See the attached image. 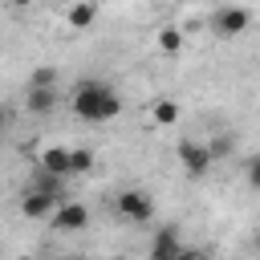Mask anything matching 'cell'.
<instances>
[{"instance_id": "11", "label": "cell", "mask_w": 260, "mask_h": 260, "mask_svg": "<svg viewBox=\"0 0 260 260\" xmlns=\"http://www.w3.org/2000/svg\"><path fill=\"white\" fill-rule=\"evenodd\" d=\"M154 41H158V53H167V57H175V53L183 49V28H179V24H162Z\"/></svg>"}, {"instance_id": "17", "label": "cell", "mask_w": 260, "mask_h": 260, "mask_svg": "<svg viewBox=\"0 0 260 260\" xmlns=\"http://www.w3.org/2000/svg\"><path fill=\"white\" fill-rule=\"evenodd\" d=\"M12 4H16V8H28V4H32V0H12Z\"/></svg>"}, {"instance_id": "10", "label": "cell", "mask_w": 260, "mask_h": 260, "mask_svg": "<svg viewBox=\"0 0 260 260\" xmlns=\"http://www.w3.org/2000/svg\"><path fill=\"white\" fill-rule=\"evenodd\" d=\"M57 102H61V89H57V85H28L24 106H28L32 114H49V110H57Z\"/></svg>"}, {"instance_id": "13", "label": "cell", "mask_w": 260, "mask_h": 260, "mask_svg": "<svg viewBox=\"0 0 260 260\" xmlns=\"http://www.w3.org/2000/svg\"><path fill=\"white\" fill-rule=\"evenodd\" d=\"M93 171V150L89 146H73V175H89Z\"/></svg>"}, {"instance_id": "6", "label": "cell", "mask_w": 260, "mask_h": 260, "mask_svg": "<svg viewBox=\"0 0 260 260\" xmlns=\"http://www.w3.org/2000/svg\"><path fill=\"white\" fill-rule=\"evenodd\" d=\"M57 195H49V191H41V187H32L28 183V191L20 195V211L28 215V219H53V211H57Z\"/></svg>"}, {"instance_id": "15", "label": "cell", "mask_w": 260, "mask_h": 260, "mask_svg": "<svg viewBox=\"0 0 260 260\" xmlns=\"http://www.w3.org/2000/svg\"><path fill=\"white\" fill-rule=\"evenodd\" d=\"M28 85H57V73H53V69H32Z\"/></svg>"}, {"instance_id": "3", "label": "cell", "mask_w": 260, "mask_h": 260, "mask_svg": "<svg viewBox=\"0 0 260 260\" xmlns=\"http://www.w3.org/2000/svg\"><path fill=\"white\" fill-rule=\"evenodd\" d=\"M175 154H179V162H183L187 175H207V171L215 167L211 142H199V138H183V142L175 146Z\"/></svg>"}, {"instance_id": "12", "label": "cell", "mask_w": 260, "mask_h": 260, "mask_svg": "<svg viewBox=\"0 0 260 260\" xmlns=\"http://www.w3.org/2000/svg\"><path fill=\"white\" fill-rule=\"evenodd\" d=\"M150 118H154V126H175L179 122V102L175 98H158L150 106Z\"/></svg>"}, {"instance_id": "9", "label": "cell", "mask_w": 260, "mask_h": 260, "mask_svg": "<svg viewBox=\"0 0 260 260\" xmlns=\"http://www.w3.org/2000/svg\"><path fill=\"white\" fill-rule=\"evenodd\" d=\"M65 24L69 32H85L98 24V0H69L65 4Z\"/></svg>"}, {"instance_id": "14", "label": "cell", "mask_w": 260, "mask_h": 260, "mask_svg": "<svg viewBox=\"0 0 260 260\" xmlns=\"http://www.w3.org/2000/svg\"><path fill=\"white\" fill-rule=\"evenodd\" d=\"M232 146H236L232 134H215V138H211V154H215V162H219L223 154H232Z\"/></svg>"}, {"instance_id": "4", "label": "cell", "mask_w": 260, "mask_h": 260, "mask_svg": "<svg viewBox=\"0 0 260 260\" xmlns=\"http://www.w3.org/2000/svg\"><path fill=\"white\" fill-rule=\"evenodd\" d=\"M252 28V12L240 8V4H223L215 16H211V32L215 37H244Z\"/></svg>"}, {"instance_id": "16", "label": "cell", "mask_w": 260, "mask_h": 260, "mask_svg": "<svg viewBox=\"0 0 260 260\" xmlns=\"http://www.w3.org/2000/svg\"><path fill=\"white\" fill-rule=\"evenodd\" d=\"M244 175H248V187H256V191H260V154H256V158H248V171H244Z\"/></svg>"}, {"instance_id": "5", "label": "cell", "mask_w": 260, "mask_h": 260, "mask_svg": "<svg viewBox=\"0 0 260 260\" xmlns=\"http://www.w3.org/2000/svg\"><path fill=\"white\" fill-rule=\"evenodd\" d=\"M53 228L57 232H85L89 228V207L77 203V199H61L57 211H53Z\"/></svg>"}, {"instance_id": "2", "label": "cell", "mask_w": 260, "mask_h": 260, "mask_svg": "<svg viewBox=\"0 0 260 260\" xmlns=\"http://www.w3.org/2000/svg\"><path fill=\"white\" fill-rule=\"evenodd\" d=\"M114 207H118V215H122L126 223H150V219H154V199H150L146 191H138V187H126V191L114 199Z\"/></svg>"}, {"instance_id": "8", "label": "cell", "mask_w": 260, "mask_h": 260, "mask_svg": "<svg viewBox=\"0 0 260 260\" xmlns=\"http://www.w3.org/2000/svg\"><path fill=\"white\" fill-rule=\"evenodd\" d=\"M150 256H154V260H179V256H187V248H183V240H179V232H175L171 223L154 232V240H150Z\"/></svg>"}, {"instance_id": "7", "label": "cell", "mask_w": 260, "mask_h": 260, "mask_svg": "<svg viewBox=\"0 0 260 260\" xmlns=\"http://www.w3.org/2000/svg\"><path fill=\"white\" fill-rule=\"evenodd\" d=\"M37 167L41 171H53V175H73V146H45L37 150Z\"/></svg>"}, {"instance_id": "1", "label": "cell", "mask_w": 260, "mask_h": 260, "mask_svg": "<svg viewBox=\"0 0 260 260\" xmlns=\"http://www.w3.org/2000/svg\"><path fill=\"white\" fill-rule=\"evenodd\" d=\"M69 110H73L81 122L102 126V122H114V118L122 114V98H118L114 85H106V81H98V77H85V81L73 85V93H69Z\"/></svg>"}]
</instances>
